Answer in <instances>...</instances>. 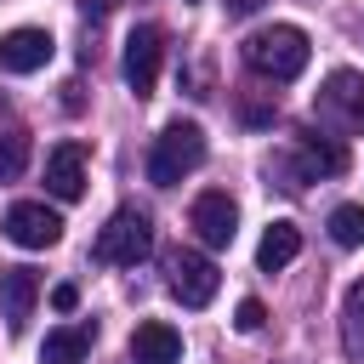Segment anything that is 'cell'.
<instances>
[{
	"label": "cell",
	"instance_id": "cell-1",
	"mask_svg": "<svg viewBox=\"0 0 364 364\" xmlns=\"http://www.w3.org/2000/svg\"><path fill=\"white\" fill-rule=\"evenodd\" d=\"M205 165V131L193 125V119H176V125H165L159 136H154V148H148V182L154 188H176L188 171H199Z\"/></svg>",
	"mask_w": 364,
	"mask_h": 364
},
{
	"label": "cell",
	"instance_id": "cell-2",
	"mask_svg": "<svg viewBox=\"0 0 364 364\" xmlns=\"http://www.w3.org/2000/svg\"><path fill=\"white\" fill-rule=\"evenodd\" d=\"M245 63L262 74V80H296L307 68V34L296 23H273V28H256L245 40Z\"/></svg>",
	"mask_w": 364,
	"mask_h": 364
},
{
	"label": "cell",
	"instance_id": "cell-3",
	"mask_svg": "<svg viewBox=\"0 0 364 364\" xmlns=\"http://www.w3.org/2000/svg\"><path fill=\"white\" fill-rule=\"evenodd\" d=\"M154 250V222H148V210H114L108 222H102V233H97V262H114V267H136L142 256Z\"/></svg>",
	"mask_w": 364,
	"mask_h": 364
},
{
	"label": "cell",
	"instance_id": "cell-4",
	"mask_svg": "<svg viewBox=\"0 0 364 364\" xmlns=\"http://www.w3.org/2000/svg\"><path fill=\"white\" fill-rule=\"evenodd\" d=\"M313 114L336 131H364V74L358 68H336L324 85H318V102Z\"/></svg>",
	"mask_w": 364,
	"mask_h": 364
},
{
	"label": "cell",
	"instance_id": "cell-5",
	"mask_svg": "<svg viewBox=\"0 0 364 364\" xmlns=\"http://www.w3.org/2000/svg\"><path fill=\"white\" fill-rule=\"evenodd\" d=\"M6 239L23 245V250H51L63 239V216L51 205H40V199H23V205L6 210Z\"/></svg>",
	"mask_w": 364,
	"mask_h": 364
},
{
	"label": "cell",
	"instance_id": "cell-6",
	"mask_svg": "<svg viewBox=\"0 0 364 364\" xmlns=\"http://www.w3.org/2000/svg\"><path fill=\"white\" fill-rule=\"evenodd\" d=\"M216 284H222V273H216L210 256H199V250H176L171 256V296L182 307H205L216 296Z\"/></svg>",
	"mask_w": 364,
	"mask_h": 364
},
{
	"label": "cell",
	"instance_id": "cell-7",
	"mask_svg": "<svg viewBox=\"0 0 364 364\" xmlns=\"http://www.w3.org/2000/svg\"><path fill=\"white\" fill-rule=\"evenodd\" d=\"M159 51H165V34H159L154 23L131 28V40H125V85H131L136 97L154 91V80H159Z\"/></svg>",
	"mask_w": 364,
	"mask_h": 364
},
{
	"label": "cell",
	"instance_id": "cell-8",
	"mask_svg": "<svg viewBox=\"0 0 364 364\" xmlns=\"http://www.w3.org/2000/svg\"><path fill=\"white\" fill-rule=\"evenodd\" d=\"M188 222H193V233H199L210 250L233 245V233H239V210H233V199H228L222 188L199 193V199H193V210H188Z\"/></svg>",
	"mask_w": 364,
	"mask_h": 364
},
{
	"label": "cell",
	"instance_id": "cell-9",
	"mask_svg": "<svg viewBox=\"0 0 364 364\" xmlns=\"http://www.w3.org/2000/svg\"><path fill=\"white\" fill-rule=\"evenodd\" d=\"M51 34L46 28H11V34H0V68L6 74H34V68H46L51 63Z\"/></svg>",
	"mask_w": 364,
	"mask_h": 364
},
{
	"label": "cell",
	"instance_id": "cell-10",
	"mask_svg": "<svg viewBox=\"0 0 364 364\" xmlns=\"http://www.w3.org/2000/svg\"><path fill=\"white\" fill-rule=\"evenodd\" d=\"M34 296H40V279L34 267H0V313H6V330L17 336L34 313Z\"/></svg>",
	"mask_w": 364,
	"mask_h": 364
},
{
	"label": "cell",
	"instance_id": "cell-11",
	"mask_svg": "<svg viewBox=\"0 0 364 364\" xmlns=\"http://www.w3.org/2000/svg\"><path fill=\"white\" fill-rule=\"evenodd\" d=\"M46 188L57 199H80L85 193V148L80 142H57L46 154Z\"/></svg>",
	"mask_w": 364,
	"mask_h": 364
},
{
	"label": "cell",
	"instance_id": "cell-12",
	"mask_svg": "<svg viewBox=\"0 0 364 364\" xmlns=\"http://www.w3.org/2000/svg\"><path fill=\"white\" fill-rule=\"evenodd\" d=\"M131 364H182V336L165 318H148L131 330Z\"/></svg>",
	"mask_w": 364,
	"mask_h": 364
},
{
	"label": "cell",
	"instance_id": "cell-13",
	"mask_svg": "<svg viewBox=\"0 0 364 364\" xmlns=\"http://www.w3.org/2000/svg\"><path fill=\"white\" fill-rule=\"evenodd\" d=\"M341 165H347V154H341L336 142H318V131H307V136L296 142V171H290L284 188H301V182H313V176H336Z\"/></svg>",
	"mask_w": 364,
	"mask_h": 364
},
{
	"label": "cell",
	"instance_id": "cell-14",
	"mask_svg": "<svg viewBox=\"0 0 364 364\" xmlns=\"http://www.w3.org/2000/svg\"><path fill=\"white\" fill-rule=\"evenodd\" d=\"M91 341H97L91 324H63V330H51V336L40 341V364H85Z\"/></svg>",
	"mask_w": 364,
	"mask_h": 364
},
{
	"label": "cell",
	"instance_id": "cell-15",
	"mask_svg": "<svg viewBox=\"0 0 364 364\" xmlns=\"http://www.w3.org/2000/svg\"><path fill=\"white\" fill-rule=\"evenodd\" d=\"M296 250H301V228L296 222H273L262 233V245H256V262H262V273H279V267L296 262Z\"/></svg>",
	"mask_w": 364,
	"mask_h": 364
},
{
	"label": "cell",
	"instance_id": "cell-16",
	"mask_svg": "<svg viewBox=\"0 0 364 364\" xmlns=\"http://www.w3.org/2000/svg\"><path fill=\"white\" fill-rule=\"evenodd\" d=\"M341 347L358 358L364 353V279L347 290V301H341Z\"/></svg>",
	"mask_w": 364,
	"mask_h": 364
},
{
	"label": "cell",
	"instance_id": "cell-17",
	"mask_svg": "<svg viewBox=\"0 0 364 364\" xmlns=\"http://www.w3.org/2000/svg\"><path fill=\"white\" fill-rule=\"evenodd\" d=\"M330 239H336L341 250L364 245V205H336V210H330Z\"/></svg>",
	"mask_w": 364,
	"mask_h": 364
},
{
	"label": "cell",
	"instance_id": "cell-18",
	"mask_svg": "<svg viewBox=\"0 0 364 364\" xmlns=\"http://www.w3.org/2000/svg\"><path fill=\"white\" fill-rule=\"evenodd\" d=\"M23 165H28V136H0V182H11V176H23Z\"/></svg>",
	"mask_w": 364,
	"mask_h": 364
},
{
	"label": "cell",
	"instance_id": "cell-19",
	"mask_svg": "<svg viewBox=\"0 0 364 364\" xmlns=\"http://www.w3.org/2000/svg\"><path fill=\"white\" fill-rule=\"evenodd\" d=\"M233 324H239V330H245V336H256V330H262V324H267V307H262V301H256V296H245V301H239V313H233Z\"/></svg>",
	"mask_w": 364,
	"mask_h": 364
},
{
	"label": "cell",
	"instance_id": "cell-20",
	"mask_svg": "<svg viewBox=\"0 0 364 364\" xmlns=\"http://www.w3.org/2000/svg\"><path fill=\"white\" fill-rule=\"evenodd\" d=\"M74 301H80L74 284H57V290H51V307H57V313H74Z\"/></svg>",
	"mask_w": 364,
	"mask_h": 364
},
{
	"label": "cell",
	"instance_id": "cell-21",
	"mask_svg": "<svg viewBox=\"0 0 364 364\" xmlns=\"http://www.w3.org/2000/svg\"><path fill=\"white\" fill-rule=\"evenodd\" d=\"M256 6H262V0H228V17H250Z\"/></svg>",
	"mask_w": 364,
	"mask_h": 364
}]
</instances>
